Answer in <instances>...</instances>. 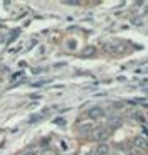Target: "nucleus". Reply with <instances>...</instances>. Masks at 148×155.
Listing matches in <instances>:
<instances>
[{
	"instance_id": "obj_2",
	"label": "nucleus",
	"mask_w": 148,
	"mask_h": 155,
	"mask_svg": "<svg viewBox=\"0 0 148 155\" xmlns=\"http://www.w3.org/2000/svg\"><path fill=\"white\" fill-rule=\"evenodd\" d=\"M88 116L93 118V120H99V118L105 116V110H103L101 106H93V108H89V111H88Z\"/></svg>"
},
{
	"instance_id": "obj_5",
	"label": "nucleus",
	"mask_w": 148,
	"mask_h": 155,
	"mask_svg": "<svg viewBox=\"0 0 148 155\" xmlns=\"http://www.w3.org/2000/svg\"><path fill=\"white\" fill-rule=\"evenodd\" d=\"M133 145L137 148H140V150H146L148 148V140L145 138V137H137V138L133 140Z\"/></svg>"
},
{
	"instance_id": "obj_7",
	"label": "nucleus",
	"mask_w": 148,
	"mask_h": 155,
	"mask_svg": "<svg viewBox=\"0 0 148 155\" xmlns=\"http://www.w3.org/2000/svg\"><path fill=\"white\" fill-rule=\"evenodd\" d=\"M91 130H93V127H91L89 123H84V125H81V127H79V133H81V135H89L91 133Z\"/></svg>"
},
{
	"instance_id": "obj_8",
	"label": "nucleus",
	"mask_w": 148,
	"mask_h": 155,
	"mask_svg": "<svg viewBox=\"0 0 148 155\" xmlns=\"http://www.w3.org/2000/svg\"><path fill=\"white\" fill-rule=\"evenodd\" d=\"M94 52H96V47L88 46L84 51H82V58H89V56H94Z\"/></svg>"
},
{
	"instance_id": "obj_10",
	"label": "nucleus",
	"mask_w": 148,
	"mask_h": 155,
	"mask_svg": "<svg viewBox=\"0 0 148 155\" xmlns=\"http://www.w3.org/2000/svg\"><path fill=\"white\" fill-rule=\"evenodd\" d=\"M64 4H67V5H79V2L78 0H66Z\"/></svg>"
},
{
	"instance_id": "obj_11",
	"label": "nucleus",
	"mask_w": 148,
	"mask_h": 155,
	"mask_svg": "<svg viewBox=\"0 0 148 155\" xmlns=\"http://www.w3.org/2000/svg\"><path fill=\"white\" fill-rule=\"evenodd\" d=\"M22 155H37V153H35L34 150H29V152H25V153H22Z\"/></svg>"
},
{
	"instance_id": "obj_3",
	"label": "nucleus",
	"mask_w": 148,
	"mask_h": 155,
	"mask_svg": "<svg viewBox=\"0 0 148 155\" xmlns=\"http://www.w3.org/2000/svg\"><path fill=\"white\" fill-rule=\"evenodd\" d=\"M121 47H123V44L116 42V41H111V42H106L105 44V49L108 51V52H121Z\"/></svg>"
},
{
	"instance_id": "obj_12",
	"label": "nucleus",
	"mask_w": 148,
	"mask_h": 155,
	"mask_svg": "<svg viewBox=\"0 0 148 155\" xmlns=\"http://www.w3.org/2000/svg\"><path fill=\"white\" fill-rule=\"evenodd\" d=\"M128 155H140V153H138V152H130Z\"/></svg>"
},
{
	"instance_id": "obj_4",
	"label": "nucleus",
	"mask_w": 148,
	"mask_h": 155,
	"mask_svg": "<svg viewBox=\"0 0 148 155\" xmlns=\"http://www.w3.org/2000/svg\"><path fill=\"white\" fill-rule=\"evenodd\" d=\"M109 153V147L106 143H98L96 148L93 152H89V155H108Z\"/></svg>"
},
{
	"instance_id": "obj_6",
	"label": "nucleus",
	"mask_w": 148,
	"mask_h": 155,
	"mask_svg": "<svg viewBox=\"0 0 148 155\" xmlns=\"http://www.w3.org/2000/svg\"><path fill=\"white\" fill-rule=\"evenodd\" d=\"M120 125H121V120L118 118V116H111V118L108 120V127L109 128H118Z\"/></svg>"
},
{
	"instance_id": "obj_9",
	"label": "nucleus",
	"mask_w": 148,
	"mask_h": 155,
	"mask_svg": "<svg viewBox=\"0 0 148 155\" xmlns=\"http://www.w3.org/2000/svg\"><path fill=\"white\" fill-rule=\"evenodd\" d=\"M22 78H24V73H15L14 76L10 78V83H17V81H20Z\"/></svg>"
},
{
	"instance_id": "obj_1",
	"label": "nucleus",
	"mask_w": 148,
	"mask_h": 155,
	"mask_svg": "<svg viewBox=\"0 0 148 155\" xmlns=\"http://www.w3.org/2000/svg\"><path fill=\"white\" fill-rule=\"evenodd\" d=\"M93 137H94V140H96V142L105 143L106 140H108V137H109V132L106 130V128H96V130L93 132Z\"/></svg>"
}]
</instances>
